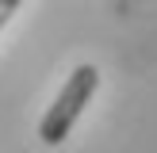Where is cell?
<instances>
[{
    "instance_id": "obj_2",
    "label": "cell",
    "mask_w": 157,
    "mask_h": 153,
    "mask_svg": "<svg viewBox=\"0 0 157 153\" xmlns=\"http://www.w3.org/2000/svg\"><path fill=\"white\" fill-rule=\"evenodd\" d=\"M19 4H23V0H0V31H4V23L15 15V8H19Z\"/></svg>"
},
{
    "instance_id": "obj_1",
    "label": "cell",
    "mask_w": 157,
    "mask_h": 153,
    "mask_svg": "<svg viewBox=\"0 0 157 153\" xmlns=\"http://www.w3.org/2000/svg\"><path fill=\"white\" fill-rule=\"evenodd\" d=\"M96 84H100V69L96 65H77L73 73H69L65 88L58 92V99L46 107L42 122H38V138H42L46 145H61L69 138L77 115H81L84 107H88V99L96 96Z\"/></svg>"
}]
</instances>
